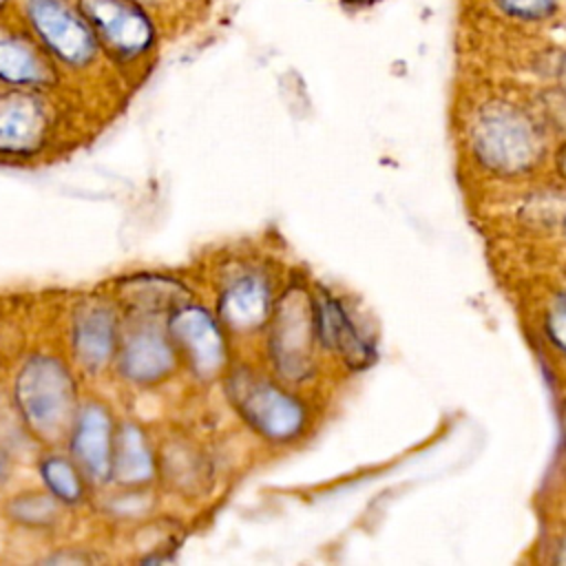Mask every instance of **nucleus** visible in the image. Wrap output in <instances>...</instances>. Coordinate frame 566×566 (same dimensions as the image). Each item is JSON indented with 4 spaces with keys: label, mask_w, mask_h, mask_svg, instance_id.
Here are the masks:
<instances>
[{
    "label": "nucleus",
    "mask_w": 566,
    "mask_h": 566,
    "mask_svg": "<svg viewBox=\"0 0 566 566\" xmlns=\"http://www.w3.org/2000/svg\"><path fill=\"white\" fill-rule=\"evenodd\" d=\"M564 431H566V405H564Z\"/></svg>",
    "instance_id": "b1692460"
},
{
    "label": "nucleus",
    "mask_w": 566,
    "mask_h": 566,
    "mask_svg": "<svg viewBox=\"0 0 566 566\" xmlns=\"http://www.w3.org/2000/svg\"><path fill=\"white\" fill-rule=\"evenodd\" d=\"M113 340L115 325L104 307L86 310L75 321V352L86 367L99 369L111 356Z\"/></svg>",
    "instance_id": "f8f14e48"
},
{
    "label": "nucleus",
    "mask_w": 566,
    "mask_h": 566,
    "mask_svg": "<svg viewBox=\"0 0 566 566\" xmlns=\"http://www.w3.org/2000/svg\"><path fill=\"white\" fill-rule=\"evenodd\" d=\"M153 471L150 453L135 427H122L113 444V469L119 482H144Z\"/></svg>",
    "instance_id": "2eb2a0df"
},
{
    "label": "nucleus",
    "mask_w": 566,
    "mask_h": 566,
    "mask_svg": "<svg viewBox=\"0 0 566 566\" xmlns=\"http://www.w3.org/2000/svg\"><path fill=\"white\" fill-rule=\"evenodd\" d=\"M270 310V294L261 279L243 276L234 281L221 296L219 312L226 323L239 329L259 325Z\"/></svg>",
    "instance_id": "9b49d317"
},
{
    "label": "nucleus",
    "mask_w": 566,
    "mask_h": 566,
    "mask_svg": "<svg viewBox=\"0 0 566 566\" xmlns=\"http://www.w3.org/2000/svg\"><path fill=\"white\" fill-rule=\"evenodd\" d=\"M73 453L82 467L95 478L104 480L113 469V433L111 420L102 407H86L77 420Z\"/></svg>",
    "instance_id": "9d476101"
},
{
    "label": "nucleus",
    "mask_w": 566,
    "mask_h": 566,
    "mask_svg": "<svg viewBox=\"0 0 566 566\" xmlns=\"http://www.w3.org/2000/svg\"><path fill=\"white\" fill-rule=\"evenodd\" d=\"M562 80H564V84H566V55H564V60H562Z\"/></svg>",
    "instance_id": "412c9836"
},
{
    "label": "nucleus",
    "mask_w": 566,
    "mask_h": 566,
    "mask_svg": "<svg viewBox=\"0 0 566 566\" xmlns=\"http://www.w3.org/2000/svg\"><path fill=\"white\" fill-rule=\"evenodd\" d=\"M232 391L237 394L234 402L243 418L268 438L285 440L301 429L303 409L270 382L245 378L239 380Z\"/></svg>",
    "instance_id": "20e7f679"
},
{
    "label": "nucleus",
    "mask_w": 566,
    "mask_h": 566,
    "mask_svg": "<svg viewBox=\"0 0 566 566\" xmlns=\"http://www.w3.org/2000/svg\"><path fill=\"white\" fill-rule=\"evenodd\" d=\"M0 77L13 84H35L46 77V64L33 44L4 27H0Z\"/></svg>",
    "instance_id": "ddd939ff"
},
{
    "label": "nucleus",
    "mask_w": 566,
    "mask_h": 566,
    "mask_svg": "<svg viewBox=\"0 0 566 566\" xmlns=\"http://www.w3.org/2000/svg\"><path fill=\"white\" fill-rule=\"evenodd\" d=\"M80 11L97 38L122 55H137L153 40L150 20L133 0H80Z\"/></svg>",
    "instance_id": "39448f33"
},
{
    "label": "nucleus",
    "mask_w": 566,
    "mask_h": 566,
    "mask_svg": "<svg viewBox=\"0 0 566 566\" xmlns=\"http://www.w3.org/2000/svg\"><path fill=\"white\" fill-rule=\"evenodd\" d=\"M11 515L29 522V524H46L53 520L55 515V506L49 497L44 495H27V497H18L15 502H11L9 506Z\"/></svg>",
    "instance_id": "a211bd4d"
},
{
    "label": "nucleus",
    "mask_w": 566,
    "mask_h": 566,
    "mask_svg": "<svg viewBox=\"0 0 566 566\" xmlns=\"http://www.w3.org/2000/svg\"><path fill=\"white\" fill-rule=\"evenodd\" d=\"M314 312L305 307L303 298L290 294L281 301L276 327L272 332V352L283 374L298 376L307 367L312 345Z\"/></svg>",
    "instance_id": "423d86ee"
},
{
    "label": "nucleus",
    "mask_w": 566,
    "mask_h": 566,
    "mask_svg": "<svg viewBox=\"0 0 566 566\" xmlns=\"http://www.w3.org/2000/svg\"><path fill=\"white\" fill-rule=\"evenodd\" d=\"M493 2L504 15L526 20V22L546 20L557 11V0H493Z\"/></svg>",
    "instance_id": "f3484780"
},
{
    "label": "nucleus",
    "mask_w": 566,
    "mask_h": 566,
    "mask_svg": "<svg viewBox=\"0 0 566 566\" xmlns=\"http://www.w3.org/2000/svg\"><path fill=\"white\" fill-rule=\"evenodd\" d=\"M170 334L186 349L192 367L201 376L214 374L223 365V340L214 321L199 307H181L170 318Z\"/></svg>",
    "instance_id": "0eeeda50"
},
{
    "label": "nucleus",
    "mask_w": 566,
    "mask_h": 566,
    "mask_svg": "<svg viewBox=\"0 0 566 566\" xmlns=\"http://www.w3.org/2000/svg\"><path fill=\"white\" fill-rule=\"evenodd\" d=\"M18 402L29 424L42 433H57L73 407V382L64 365L49 356L29 360L18 378Z\"/></svg>",
    "instance_id": "f03ea898"
},
{
    "label": "nucleus",
    "mask_w": 566,
    "mask_h": 566,
    "mask_svg": "<svg viewBox=\"0 0 566 566\" xmlns=\"http://www.w3.org/2000/svg\"><path fill=\"white\" fill-rule=\"evenodd\" d=\"M314 327L321 340L340 352V356L352 367H365L371 360V349L367 340L358 334L356 325L349 321L343 305L332 296L316 298L314 305Z\"/></svg>",
    "instance_id": "1a4fd4ad"
},
{
    "label": "nucleus",
    "mask_w": 566,
    "mask_h": 566,
    "mask_svg": "<svg viewBox=\"0 0 566 566\" xmlns=\"http://www.w3.org/2000/svg\"><path fill=\"white\" fill-rule=\"evenodd\" d=\"M27 13L40 40L64 62L86 64L95 55V38L66 0H27Z\"/></svg>",
    "instance_id": "7ed1b4c3"
},
{
    "label": "nucleus",
    "mask_w": 566,
    "mask_h": 566,
    "mask_svg": "<svg viewBox=\"0 0 566 566\" xmlns=\"http://www.w3.org/2000/svg\"><path fill=\"white\" fill-rule=\"evenodd\" d=\"M2 2H4V0H0V4H2Z\"/></svg>",
    "instance_id": "a878e982"
},
{
    "label": "nucleus",
    "mask_w": 566,
    "mask_h": 566,
    "mask_svg": "<svg viewBox=\"0 0 566 566\" xmlns=\"http://www.w3.org/2000/svg\"><path fill=\"white\" fill-rule=\"evenodd\" d=\"M44 135L42 104L29 93H7L0 97V150L27 153Z\"/></svg>",
    "instance_id": "6e6552de"
},
{
    "label": "nucleus",
    "mask_w": 566,
    "mask_h": 566,
    "mask_svg": "<svg viewBox=\"0 0 566 566\" xmlns=\"http://www.w3.org/2000/svg\"><path fill=\"white\" fill-rule=\"evenodd\" d=\"M557 164H559V170H562V175L566 177V146L559 150V157H557Z\"/></svg>",
    "instance_id": "aec40b11"
},
{
    "label": "nucleus",
    "mask_w": 566,
    "mask_h": 566,
    "mask_svg": "<svg viewBox=\"0 0 566 566\" xmlns=\"http://www.w3.org/2000/svg\"><path fill=\"white\" fill-rule=\"evenodd\" d=\"M2 471H4V460H2V455H0V475H2Z\"/></svg>",
    "instance_id": "5701e85b"
},
{
    "label": "nucleus",
    "mask_w": 566,
    "mask_h": 566,
    "mask_svg": "<svg viewBox=\"0 0 566 566\" xmlns=\"http://www.w3.org/2000/svg\"><path fill=\"white\" fill-rule=\"evenodd\" d=\"M559 553H562V555H559V562H566V542H564V546L559 548Z\"/></svg>",
    "instance_id": "4be33fe9"
},
{
    "label": "nucleus",
    "mask_w": 566,
    "mask_h": 566,
    "mask_svg": "<svg viewBox=\"0 0 566 566\" xmlns=\"http://www.w3.org/2000/svg\"><path fill=\"white\" fill-rule=\"evenodd\" d=\"M471 142L478 159L504 175L531 168L544 148L533 119L506 102H493L480 108L471 126Z\"/></svg>",
    "instance_id": "f257e3e1"
},
{
    "label": "nucleus",
    "mask_w": 566,
    "mask_h": 566,
    "mask_svg": "<svg viewBox=\"0 0 566 566\" xmlns=\"http://www.w3.org/2000/svg\"><path fill=\"white\" fill-rule=\"evenodd\" d=\"M42 475L49 484V489L64 502H75L82 493V484L77 480L75 469L60 458H49L42 464Z\"/></svg>",
    "instance_id": "dca6fc26"
},
{
    "label": "nucleus",
    "mask_w": 566,
    "mask_h": 566,
    "mask_svg": "<svg viewBox=\"0 0 566 566\" xmlns=\"http://www.w3.org/2000/svg\"><path fill=\"white\" fill-rule=\"evenodd\" d=\"M546 329L551 340L566 354V298L557 301L551 312H548V321H546Z\"/></svg>",
    "instance_id": "6ab92c4d"
},
{
    "label": "nucleus",
    "mask_w": 566,
    "mask_h": 566,
    "mask_svg": "<svg viewBox=\"0 0 566 566\" xmlns=\"http://www.w3.org/2000/svg\"><path fill=\"white\" fill-rule=\"evenodd\" d=\"M172 365L170 349L157 334H137L130 338L122 367L135 380H155L164 376Z\"/></svg>",
    "instance_id": "4468645a"
},
{
    "label": "nucleus",
    "mask_w": 566,
    "mask_h": 566,
    "mask_svg": "<svg viewBox=\"0 0 566 566\" xmlns=\"http://www.w3.org/2000/svg\"><path fill=\"white\" fill-rule=\"evenodd\" d=\"M352 2H363V0H352Z\"/></svg>",
    "instance_id": "393cba45"
}]
</instances>
